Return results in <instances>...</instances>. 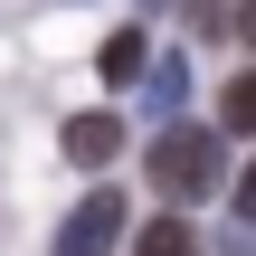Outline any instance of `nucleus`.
<instances>
[{
	"label": "nucleus",
	"mask_w": 256,
	"mask_h": 256,
	"mask_svg": "<svg viewBox=\"0 0 256 256\" xmlns=\"http://www.w3.org/2000/svg\"><path fill=\"white\" fill-rule=\"evenodd\" d=\"M218 256H247V247H238V238H228V247H218Z\"/></svg>",
	"instance_id": "11"
},
{
	"label": "nucleus",
	"mask_w": 256,
	"mask_h": 256,
	"mask_svg": "<svg viewBox=\"0 0 256 256\" xmlns=\"http://www.w3.org/2000/svg\"><path fill=\"white\" fill-rule=\"evenodd\" d=\"M57 152H66L76 171H114V162H124V114H104V104H95V114H66Z\"/></svg>",
	"instance_id": "3"
},
{
	"label": "nucleus",
	"mask_w": 256,
	"mask_h": 256,
	"mask_svg": "<svg viewBox=\"0 0 256 256\" xmlns=\"http://www.w3.org/2000/svg\"><path fill=\"white\" fill-rule=\"evenodd\" d=\"M142 10H171V0H142Z\"/></svg>",
	"instance_id": "12"
},
{
	"label": "nucleus",
	"mask_w": 256,
	"mask_h": 256,
	"mask_svg": "<svg viewBox=\"0 0 256 256\" xmlns=\"http://www.w3.org/2000/svg\"><path fill=\"white\" fill-rule=\"evenodd\" d=\"M142 180H152L171 209L218 200V180H228V124H162L152 152H142Z\"/></svg>",
	"instance_id": "1"
},
{
	"label": "nucleus",
	"mask_w": 256,
	"mask_h": 256,
	"mask_svg": "<svg viewBox=\"0 0 256 256\" xmlns=\"http://www.w3.org/2000/svg\"><path fill=\"white\" fill-rule=\"evenodd\" d=\"M228 38H247V48H256V0H238V10H228Z\"/></svg>",
	"instance_id": "9"
},
{
	"label": "nucleus",
	"mask_w": 256,
	"mask_h": 256,
	"mask_svg": "<svg viewBox=\"0 0 256 256\" xmlns=\"http://www.w3.org/2000/svg\"><path fill=\"white\" fill-rule=\"evenodd\" d=\"M142 66H152V38H142V19H133V28H114V38L95 48V76H104L114 95H124V86H133Z\"/></svg>",
	"instance_id": "4"
},
{
	"label": "nucleus",
	"mask_w": 256,
	"mask_h": 256,
	"mask_svg": "<svg viewBox=\"0 0 256 256\" xmlns=\"http://www.w3.org/2000/svg\"><path fill=\"white\" fill-rule=\"evenodd\" d=\"M228 200H238V218H256V162L238 171V180H228Z\"/></svg>",
	"instance_id": "8"
},
{
	"label": "nucleus",
	"mask_w": 256,
	"mask_h": 256,
	"mask_svg": "<svg viewBox=\"0 0 256 256\" xmlns=\"http://www.w3.org/2000/svg\"><path fill=\"white\" fill-rule=\"evenodd\" d=\"M142 95H152V104H142L152 124H180V104H190V57H152V66H142Z\"/></svg>",
	"instance_id": "5"
},
{
	"label": "nucleus",
	"mask_w": 256,
	"mask_h": 256,
	"mask_svg": "<svg viewBox=\"0 0 256 256\" xmlns=\"http://www.w3.org/2000/svg\"><path fill=\"white\" fill-rule=\"evenodd\" d=\"M124 238H133V209H124V190H114V180H95V190L57 218L48 256H124Z\"/></svg>",
	"instance_id": "2"
},
{
	"label": "nucleus",
	"mask_w": 256,
	"mask_h": 256,
	"mask_svg": "<svg viewBox=\"0 0 256 256\" xmlns=\"http://www.w3.org/2000/svg\"><path fill=\"white\" fill-rule=\"evenodd\" d=\"M218 124H228V133H256V66L218 86Z\"/></svg>",
	"instance_id": "7"
},
{
	"label": "nucleus",
	"mask_w": 256,
	"mask_h": 256,
	"mask_svg": "<svg viewBox=\"0 0 256 256\" xmlns=\"http://www.w3.org/2000/svg\"><path fill=\"white\" fill-rule=\"evenodd\" d=\"M200 28H228V10H218V0H200Z\"/></svg>",
	"instance_id": "10"
},
{
	"label": "nucleus",
	"mask_w": 256,
	"mask_h": 256,
	"mask_svg": "<svg viewBox=\"0 0 256 256\" xmlns=\"http://www.w3.org/2000/svg\"><path fill=\"white\" fill-rule=\"evenodd\" d=\"M133 256H209V247L190 238V218H142V238H133Z\"/></svg>",
	"instance_id": "6"
}]
</instances>
